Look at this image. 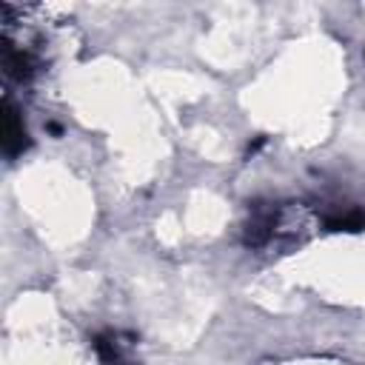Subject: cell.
I'll list each match as a JSON object with an SVG mask.
<instances>
[{
	"instance_id": "6da1fadb",
	"label": "cell",
	"mask_w": 365,
	"mask_h": 365,
	"mask_svg": "<svg viewBox=\"0 0 365 365\" xmlns=\"http://www.w3.org/2000/svg\"><path fill=\"white\" fill-rule=\"evenodd\" d=\"M3 68H6V74H9L11 80L26 83V80L34 77L37 63H34V57H31L29 51H23V48H17L14 43L3 40Z\"/></svg>"
},
{
	"instance_id": "7a4b0ae2",
	"label": "cell",
	"mask_w": 365,
	"mask_h": 365,
	"mask_svg": "<svg viewBox=\"0 0 365 365\" xmlns=\"http://www.w3.org/2000/svg\"><path fill=\"white\" fill-rule=\"evenodd\" d=\"M6 157H17L23 154V148H29V131L17 114V108L11 106V100H6V140H3Z\"/></svg>"
},
{
	"instance_id": "3957f363",
	"label": "cell",
	"mask_w": 365,
	"mask_h": 365,
	"mask_svg": "<svg viewBox=\"0 0 365 365\" xmlns=\"http://www.w3.org/2000/svg\"><path fill=\"white\" fill-rule=\"evenodd\" d=\"M328 231H362L365 228V211L362 208H351L345 214H334L325 220Z\"/></svg>"
},
{
	"instance_id": "277c9868",
	"label": "cell",
	"mask_w": 365,
	"mask_h": 365,
	"mask_svg": "<svg viewBox=\"0 0 365 365\" xmlns=\"http://www.w3.org/2000/svg\"><path fill=\"white\" fill-rule=\"evenodd\" d=\"M94 351H97V356H100L106 365L120 362V342H117V334H111V331L97 334V336H94Z\"/></svg>"
}]
</instances>
